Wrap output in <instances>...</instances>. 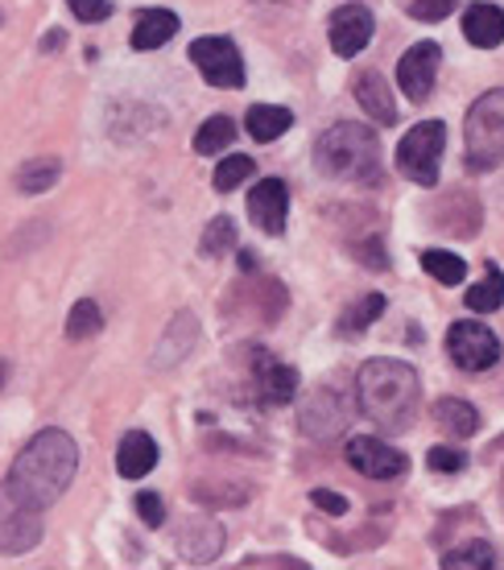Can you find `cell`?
Listing matches in <instances>:
<instances>
[{
    "instance_id": "cell-1",
    "label": "cell",
    "mask_w": 504,
    "mask_h": 570,
    "mask_svg": "<svg viewBox=\"0 0 504 570\" xmlns=\"http://www.w3.org/2000/svg\"><path fill=\"white\" fill-rule=\"evenodd\" d=\"M75 471H79V446L67 430H42L21 446V455L13 459V471L4 488L13 492L29 509H50L67 488H71Z\"/></svg>"
},
{
    "instance_id": "cell-2",
    "label": "cell",
    "mask_w": 504,
    "mask_h": 570,
    "mask_svg": "<svg viewBox=\"0 0 504 570\" xmlns=\"http://www.w3.org/2000/svg\"><path fill=\"white\" fill-rule=\"evenodd\" d=\"M356 401L381 430H409L422 401L418 368L405 360H368L356 372Z\"/></svg>"
},
{
    "instance_id": "cell-3",
    "label": "cell",
    "mask_w": 504,
    "mask_h": 570,
    "mask_svg": "<svg viewBox=\"0 0 504 570\" xmlns=\"http://www.w3.org/2000/svg\"><path fill=\"white\" fill-rule=\"evenodd\" d=\"M315 166L327 178L339 183H373L381 174V141L368 125L356 120H339L318 137L315 145Z\"/></svg>"
},
{
    "instance_id": "cell-4",
    "label": "cell",
    "mask_w": 504,
    "mask_h": 570,
    "mask_svg": "<svg viewBox=\"0 0 504 570\" xmlns=\"http://www.w3.org/2000/svg\"><path fill=\"white\" fill-rule=\"evenodd\" d=\"M463 157L472 170H496L504 161V87L480 96L467 108V125H463Z\"/></svg>"
},
{
    "instance_id": "cell-5",
    "label": "cell",
    "mask_w": 504,
    "mask_h": 570,
    "mask_svg": "<svg viewBox=\"0 0 504 570\" xmlns=\"http://www.w3.org/2000/svg\"><path fill=\"white\" fill-rule=\"evenodd\" d=\"M443 149H447V125L443 120H422L414 129L405 132L402 145H397V170L418 186H434L438 183V161H443Z\"/></svg>"
},
{
    "instance_id": "cell-6",
    "label": "cell",
    "mask_w": 504,
    "mask_h": 570,
    "mask_svg": "<svg viewBox=\"0 0 504 570\" xmlns=\"http://www.w3.org/2000/svg\"><path fill=\"white\" fill-rule=\"evenodd\" d=\"M447 356L463 372H488L501 364V340L476 318H459L447 331Z\"/></svg>"
},
{
    "instance_id": "cell-7",
    "label": "cell",
    "mask_w": 504,
    "mask_h": 570,
    "mask_svg": "<svg viewBox=\"0 0 504 570\" xmlns=\"http://www.w3.org/2000/svg\"><path fill=\"white\" fill-rule=\"evenodd\" d=\"M42 542V517L21 500L0 488V554H29Z\"/></svg>"
},
{
    "instance_id": "cell-8",
    "label": "cell",
    "mask_w": 504,
    "mask_h": 570,
    "mask_svg": "<svg viewBox=\"0 0 504 570\" xmlns=\"http://www.w3.org/2000/svg\"><path fill=\"white\" fill-rule=\"evenodd\" d=\"M190 62L211 87H245V58L228 38H199L190 42Z\"/></svg>"
},
{
    "instance_id": "cell-9",
    "label": "cell",
    "mask_w": 504,
    "mask_h": 570,
    "mask_svg": "<svg viewBox=\"0 0 504 570\" xmlns=\"http://www.w3.org/2000/svg\"><path fill=\"white\" fill-rule=\"evenodd\" d=\"M347 463L352 471H360L368 480H397L405 475V455L402 451H393L389 442L373 439V434H356V439H347Z\"/></svg>"
},
{
    "instance_id": "cell-10",
    "label": "cell",
    "mask_w": 504,
    "mask_h": 570,
    "mask_svg": "<svg viewBox=\"0 0 504 570\" xmlns=\"http://www.w3.org/2000/svg\"><path fill=\"white\" fill-rule=\"evenodd\" d=\"M303 430L310 439H335V434H344L347 417H352V405H347L344 393H335V389H315L310 397L303 401Z\"/></svg>"
},
{
    "instance_id": "cell-11",
    "label": "cell",
    "mask_w": 504,
    "mask_h": 570,
    "mask_svg": "<svg viewBox=\"0 0 504 570\" xmlns=\"http://www.w3.org/2000/svg\"><path fill=\"white\" fill-rule=\"evenodd\" d=\"M438 62H443V50L434 42L409 46L397 62V87H402L409 100H426L434 91V79H438Z\"/></svg>"
},
{
    "instance_id": "cell-12",
    "label": "cell",
    "mask_w": 504,
    "mask_h": 570,
    "mask_svg": "<svg viewBox=\"0 0 504 570\" xmlns=\"http://www.w3.org/2000/svg\"><path fill=\"white\" fill-rule=\"evenodd\" d=\"M373 13L364 9V4H344V9H335L332 21H327V33H332V50L339 58H356L364 46L373 42Z\"/></svg>"
},
{
    "instance_id": "cell-13",
    "label": "cell",
    "mask_w": 504,
    "mask_h": 570,
    "mask_svg": "<svg viewBox=\"0 0 504 570\" xmlns=\"http://www.w3.org/2000/svg\"><path fill=\"white\" fill-rule=\"evenodd\" d=\"M286 215H289V186L281 178H265V183L253 186V195H248V219L260 232L281 236L286 232Z\"/></svg>"
},
{
    "instance_id": "cell-14",
    "label": "cell",
    "mask_w": 504,
    "mask_h": 570,
    "mask_svg": "<svg viewBox=\"0 0 504 570\" xmlns=\"http://www.w3.org/2000/svg\"><path fill=\"white\" fill-rule=\"evenodd\" d=\"M219 550H224V525L207 521V517H190L187 525L178 529V554L190 567H207L216 562Z\"/></svg>"
},
{
    "instance_id": "cell-15",
    "label": "cell",
    "mask_w": 504,
    "mask_h": 570,
    "mask_svg": "<svg viewBox=\"0 0 504 570\" xmlns=\"http://www.w3.org/2000/svg\"><path fill=\"white\" fill-rule=\"evenodd\" d=\"M253 385H257L265 405H286L298 393V372L281 364V360H274L269 352H257V360H253Z\"/></svg>"
},
{
    "instance_id": "cell-16",
    "label": "cell",
    "mask_w": 504,
    "mask_h": 570,
    "mask_svg": "<svg viewBox=\"0 0 504 570\" xmlns=\"http://www.w3.org/2000/svg\"><path fill=\"white\" fill-rule=\"evenodd\" d=\"M158 468V442L149 439L145 430H129L120 446H116V471L125 475V480H141L149 471Z\"/></svg>"
},
{
    "instance_id": "cell-17",
    "label": "cell",
    "mask_w": 504,
    "mask_h": 570,
    "mask_svg": "<svg viewBox=\"0 0 504 570\" xmlns=\"http://www.w3.org/2000/svg\"><path fill=\"white\" fill-rule=\"evenodd\" d=\"M463 38L480 50H496L504 42V9L496 4H467V13H463Z\"/></svg>"
},
{
    "instance_id": "cell-18",
    "label": "cell",
    "mask_w": 504,
    "mask_h": 570,
    "mask_svg": "<svg viewBox=\"0 0 504 570\" xmlns=\"http://www.w3.org/2000/svg\"><path fill=\"white\" fill-rule=\"evenodd\" d=\"M195 343H199V323H195V314H178L170 327H166V335H161L158 352H154V364H158V368L182 364Z\"/></svg>"
},
{
    "instance_id": "cell-19",
    "label": "cell",
    "mask_w": 504,
    "mask_h": 570,
    "mask_svg": "<svg viewBox=\"0 0 504 570\" xmlns=\"http://www.w3.org/2000/svg\"><path fill=\"white\" fill-rule=\"evenodd\" d=\"M356 100H360V108L373 116L376 125H393V120H397V104H393V91H389V83H385V75L364 71L360 79H356Z\"/></svg>"
},
{
    "instance_id": "cell-20",
    "label": "cell",
    "mask_w": 504,
    "mask_h": 570,
    "mask_svg": "<svg viewBox=\"0 0 504 570\" xmlns=\"http://www.w3.org/2000/svg\"><path fill=\"white\" fill-rule=\"evenodd\" d=\"M178 33V17L170 9H145L132 26V50H158Z\"/></svg>"
},
{
    "instance_id": "cell-21",
    "label": "cell",
    "mask_w": 504,
    "mask_h": 570,
    "mask_svg": "<svg viewBox=\"0 0 504 570\" xmlns=\"http://www.w3.org/2000/svg\"><path fill=\"white\" fill-rule=\"evenodd\" d=\"M245 125H248V137H253V141L269 145L294 125V112L281 108V104H253L245 116Z\"/></svg>"
},
{
    "instance_id": "cell-22",
    "label": "cell",
    "mask_w": 504,
    "mask_h": 570,
    "mask_svg": "<svg viewBox=\"0 0 504 570\" xmlns=\"http://www.w3.org/2000/svg\"><path fill=\"white\" fill-rule=\"evenodd\" d=\"M434 422H438V430H447V434H455V439H472L480 430V414L467 405V401L459 397H443L438 405H434Z\"/></svg>"
},
{
    "instance_id": "cell-23",
    "label": "cell",
    "mask_w": 504,
    "mask_h": 570,
    "mask_svg": "<svg viewBox=\"0 0 504 570\" xmlns=\"http://www.w3.org/2000/svg\"><path fill=\"white\" fill-rule=\"evenodd\" d=\"M62 178V161L58 157H33L17 170V190L21 195H46L50 186Z\"/></svg>"
},
{
    "instance_id": "cell-24",
    "label": "cell",
    "mask_w": 504,
    "mask_h": 570,
    "mask_svg": "<svg viewBox=\"0 0 504 570\" xmlns=\"http://www.w3.org/2000/svg\"><path fill=\"white\" fill-rule=\"evenodd\" d=\"M385 306H389V302H385V294H364L360 302H352V306L339 314V335H347V340H352V335L368 331L376 318L385 314Z\"/></svg>"
},
{
    "instance_id": "cell-25",
    "label": "cell",
    "mask_w": 504,
    "mask_h": 570,
    "mask_svg": "<svg viewBox=\"0 0 504 570\" xmlns=\"http://www.w3.org/2000/svg\"><path fill=\"white\" fill-rule=\"evenodd\" d=\"M463 302H467V311L476 314H492L504 306V273L496 269V265H488V273H484V282H476L467 294H463Z\"/></svg>"
},
{
    "instance_id": "cell-26",
    "label": "cell",
    "mask_w": 504,
    "mask_h": 570,
    "mask_svg": "<svg viewBox=\"0 0 504 570\" xmlns=\"http://www.w3.org/2000/svg\"><path fill=\"white\" fill-rule=\"evenodd\" d=\"M422 269L431 273L434 282L459 285L463 277H467V261L455 257V253H447V248H426V253H422Z\"/></svg>"
},
{
    "instance_id": "cell-27",
    "label": "cell",
    "mask_w": 504,
    "mask_h": 570,
    "mask_svg": "<svg viewBox=\"0 0 504 570\" xmlns=\"http://www.w3.org/2000/svg\"><path fill=\"white\" fill-rule=\"evenodd\" d=\"M231 141H236V125H231L228 116H211V120L195 132V154H202V157L224 154Z\"/></svg>"
},
{
    "instance_id": "cell-28",
    "label": "cell",
    "mask_w": 504,
    "mask_h": 570,
    "mask_svg": "<svg viewBox=\"0 0 504 570\" xmlns=\"http://www.w3.org/2000/svg\"><path fill=\"white\" fill-rule=\"evenodd\" d=\"M438 567L443 570H488L492 567V546L488 542L455 546V550H447V554L438 558Z\"/></svg>"
},
{
    "instance_id": "cell-29",
    "label": "cell",
    "mask_w": 504,
    "mask_h": 570,
    "mask_svg": "<svg viewBox=\"0 0 504 570\" xmlns=\"http://www.w3.org/2000/svg\"><path fill=\"white\" fill-rule=\"evenodd\" d=\"M103 327V314L100 306L91 298H79L67 314V340H91V335H100Z\"/></svg>"
},
{
    "instance_id": "cell-30",
    "label": "cell",
    "mask_w": 504,
    "mask_h": 570,
    "mask_svg": "<svg viewBox=\"0 0 504 570\" xmlns=\"http://www.w3.org/2000/svg\"><path fill=\"white\" fill-rule=\"evenodd\" d=\"M231 248H236V224H231L228 215H216V219L207 224V232H202L199 253L202 257H224Z\"/></svg>"
},
{
    "instance_id": "cell-31",
    "label": "cell",
    "mask_w": 504,
    "mask_h": 570,
    "mask_svg": "<svg viewBox=\"0 0 504 570\" xmlns=\"http://www.w3.org/2000/svg\"><path fill=\"white\" fill-rule=\"evenodd\" d=\"M253 170H257V161H253V157L231 154L216 166V178H211V183H216V190H224V195H228V190H236L240 183H248V178H253Z\"/></svg>"
},
{
    "instance_id": "cell-32",
    "label": "cell",
    "mask_w": 504,
    "mask_h": 570,
    "mask_svg": "<svg viewBox=\"0 0 504 570\" xmlns=\"http://www.w3.org/2000/svg\"><path fill=\"white\" fill-rule=\"evenodd\" d=\"M426 463H431V471H438V475H459V471L467 468V455L455 451V446H431Z\"/></svg>"
},
{
    "instance_id": "cell-33",
    "label": "cell",
    "mask_w": 504,
    "mask_h": 570,
    "mask_svg": "<svg viewBox=\"0 0 504 570\" xmlns=\"http://www.w3.org/2000/svg\"><path fill=\"white\" fill-rule=\"evenodd\" d=\"M455 4L459 0H409V17H418V21H443V17L455 13Z\"/></svg>"
},
{
    "instance_id": "cell-34",
    "label": "cell",
    "mask_w": 504,
    "mask_h": 570,
    "mask_svg": "<svg viewBox=\"0 0 504 570\" xmlns=\"http://www.w3.org/2000/svg\"><path fill=\"white\" fill-rule=\"evenodd\" d=\"M67 4H71V13L79 17V21H87V26H91V21H103V17L112 13V0H67Z\"/></svg>"
},
{
    "instance_id": "cell-35",
    "label": "cell",
    "mask_w": 504,
    "mask_h": 570,
    "mask_svg": "<svg viewBox=\"0 0 504 570\" xmlns=\"http://www.w3.org/2000/svg\"><path fill=\"white\" fill-rule=\"evenodd\" d=\"M137 513H141L145 525H161V521H166V504H161L158 492H141V497H137Z\"/></svg>"
},
{
    "instance_id": "cell-36",
    "label": "cell",
    "mask_w": 504,
    "mask_h": 570,
    "mask_svg": "<svg viewBox=\"0 0 504 570\" xmlns=\"http://www.w3.org/2000/svg\"><path fill=\"white\" fill-rule=\"evenodd\" d=\"M310 500H315V509H323V513H332V517H344L347 513V500L335 497L332 488H315V492H310Z\"/></svg>"
},
{
    "instance_id": "cell-37",
    "label": "cell",
    "mask_w": 504,
    "mask_h": 570,
    "mask_svg": "<svg viewBox=\"0 0 504 570\" xmlns=\"http://www.w3.org/2000/svg\"><path fill=\"white\" fill-rule=\"evenodd\" d=\"M356 257H360L368 269H385V265H389V261H385V248H381V240L356 244Z\"/></svg>"
},
{
    "instance_id": "cell-38",
    "label": "cell",
    "mask_w": 504,
    "mask_h": 570,
    "mask_svg": "<svg viewBox=\"0 0 504 570\" xmlns=\"http://www.w3.org/2000/svg\"><path fill=\"white\" fill-rule=\"evenodd\" d=\"M245 567H298L303 570L306 562H298V558H248Z\"/></svg>"
},
{
    "instance_id": "cell-39",
    "label": "cell",
    "mask_w": 504,
    "mask_h": 570,
    "mask_svg": "<svg viewBox=\"0 0 504 570\" xmlns=\"http://www.w3.org/2000/svg\"><path fill=\"white\" fill-rule=\"evenodd\" d=\"M240 269L253 273V269H257V257H253V253H240Z\"/></svg>"
},
{
    "instance_id": "cell-40",
    "label": "cell",
    "mask_w": 504,
    "mask_h": 570,
    "mask_svg": "<svg viewBox=\"0 0 504 570\" xmlns=\"http://www.w3.org/2000/svg\"><path fill=\"white\" fill-rule=\"evenodd\" d=\"M501 509H504V480H501Z\"/></svg>"
},
{
    "instance_id": "cell-41",
    "label": "cell",
    "mask_w": 504,
    "mask_h": 570,
    "mask_svg": "<svg viewBox=\"0 0 504 570\" xmlns=\"http://www.w3.org/2000/svg\"><path fill=\"white\" fill-rule=\"evenodd\" d=\"M0 385H4V364H0Z\"/></svg>"
}]
</instances>
